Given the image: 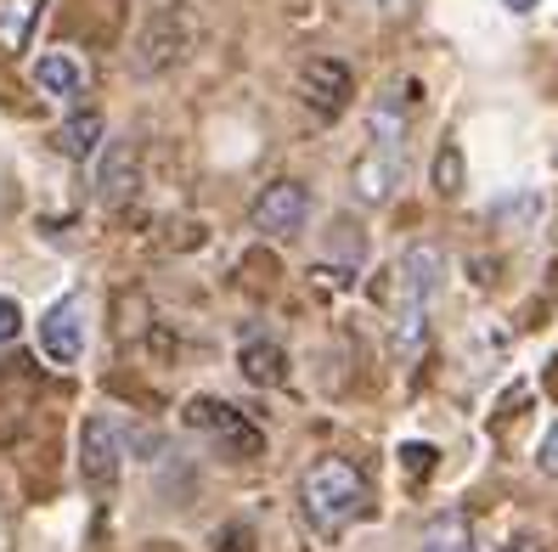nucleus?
Instances as JSON below:
<instances>
[{
  "mask_svg": "<svg viewBox=\"0 0 558 552\" xmlns=\"http://www.w3.org/2000/svg\"><path fill=\"white\" fill-rule=\"evenodd\" d=\"M35 17H40V0H0V46H7V51H23Z\"/></svg>",
  "mask_w": 558,
  "mask_h": 552,
  "instance_id": "15",
  "label": "nucleus"
},
{
  "mask_svg": "<svg viewBox=\"0 0 558 552\" xmlns=\"http://www.w3.org/2000/svg\"><path fill=\"white\" fill-rule=\"evenodd\" d=\"M435 181H440V192H446V198L457 192V147H446V152H440V164H435Z\"/></svg>",
  "mask_w": 558,
  "mask_h": 552,
  "instance_id": "17",
  "label": "nucleus"
},
{
  "mask_svg": "<svg viewBox=\"0 0 558 552\" xmlns=\"http://www.w3.org/2000/svg\"><path fill=\"white\" fill-rule=\"evenodd\" d=\"M96 192H102V204H124L130 192H136V147H130V142L108 147L102 175H96Z\"/></svg>",
  "mask_w": 558,
  "mask_h": 552,
  "instance_id": "12",
  "label": "nucleus"
},
{
  "mask_svg": "<svg viewBox=\"0 0 558 552\" xmlns=\"http://www.w3.org/2000/svg\"><path fill=\"white\" fill-rule=\"evenodd\" d=\"M300 96H305V108H311L316 119H339V113L350 108V96H355L350 62H339V57H316V62H305Z\"/></svg>",
  "mask_w": 558,
  "mask_h": 552,
  "instance_id": "4",
  "label": "nucleus"
},
{
  "mask_svg": "<svg viewBox=\"0 0 558 552\" xmlns=\"http://www.w3.org/2000/svg\"><path fill=\"white\" fill-rule=\"evenodd\" d=\"M305 220H311V192L300 181H271L266 192H259V204H254V225H259V232L293 237V232H305Z\"/></svg>",
  "mask_w": 558,
  "mask_h": 552,
  "instance_id": "7",
  "label": "nucleus"
},
{
  "mask_svg": "<svg viewBox=\"0 0 558 552\" xmlns=\"http://www.w3.org/2000/svg\"><path fill=\"white\" fill-rule=\"evenodd\" d=\"M412 552H474V530H469V518H463V513H440V518H429Z\"/></svg>",
  "mask_w": 558,
  "mask_h": 552,
  "instance_id": "13",
  "label": "nucleus"
},
{
  "mask_svg": "<svg viewBox=\"0 0 558 552\" xmlns=\"http://www.w3.org/2000/svg\"><path fill=\"white\" fill-rule=\"evenodd\" d=\"M119 434L108 417H85V429H80V474L90 491H113L119 484Z\"/></svg>",
  "mask_w": 558,
  "mask_h": 552,
  "instance_id": "8",
  "label": "nucleus"
},
{
  "mask_svg": "<svg viewBox=\"0 0 558 552\" xmlns=\"http://www.w3.org/2000/svg\"><path fill=\"white\" fill-rule=\"evenodd\" d=\"M35 85L46 96H57V102H80V96H85V62L74 51H46L35 62Z\"/></svg>",
  "mask_w": 558,
  "mask_h": 552,
  "instance_id": "9",
  "label": "nucleus"
},
{
  "mask_svg": "<svg viewBox=\"0 0 558 552\" xmlns=\"http://www.w3.org/2000/svg\"><path fill=\"white\" fill-rule=\"evenodd\" d=\"M440 287V248L435 243H412L396 266H389L384 282V305H389V339H396L401 355H412L429 333V305Z\"/></svg>",
  "mask_w": 558,
  "mask_h": 552,
  "instance_id": "1",
  "label": "nucleus"
},
{
  "mask_svg": "<svg viewBox=\"0 0 558 552\" xmlns=\"http://www.w3.org/2000/svg\"><path fill=\"white\" fill-rule=\"evenodd\" d=\"M367 502H373L367 496V479H361V468L344 463V457H322L300 479V507H305V518H311L322 536L355 525V518L367 513Z\"/></svg>",
  "mask_w": 558,
  "mask_h": 552,
  "instance_id": "2",
  "label": "nucleus"
},
{
  "mask_svg": "<svg viewBox=\"0 0 558 552\" xmlns=\"http://www.w3.org/2000/svg\"><path fill=\"white\" fill-rule=\"evenodd\" d=\"M192 46V28L186 17L170 7V12H158L147 28H142V40H136V74H163L170 62H181Z\"/></svg>",
  "mask_w": 558,
  "mask_h": 552,
  "instance_id": "6",
  "label": "nucleus"
},
{
  "mask_svg": "<svg viewBox=\"0 0 558 552\" xmlns=\"http://www.w3.org/2000/svg\"><path fill=\"white\" fill-rule=\"evenodd\" d=\"M40 355L51 367H74L85 355V299L69 294L40 316Z\"/></svg>",
  "mask_w": 558,
  "mask_h": 552,
  "instance_id": "5",
  "label": "nucleus"
},
{
  "mask_svg": "<svg viewBox=\"0 0 558 552\" xmlns=\"http://www.w3.org/2000/svg\"><path fill=\"white\" fill-rule=\"evenodd\" d=\"M396 175H401V147H367L361 152V164H355V192L367 204H384L389 198V186H396Z\"/></svg>",
  "mask_w": 558,
  "mask_h": 552,
  "instance_id": "10",
  "label": "nucleus"
},
{
  "mask_svg": "<svg viewBox=\"0 0 558 552\" xmlns=\"http://www.w3.org/2000/svg\"><path fill=\"white\" fill-rule=\"evenodd\" d=\"M181 424L198 429V434H209V440H220L226 451H238V457H259V451H266V434H259L238 406H226V401H215V395L186 401Z\"/></svg>",
  "mask_w": 558,
  "mask_h": 552,
  "instance_id": "3",
  "label": "nucleus"
},
{
  "mask_svg": "<svg viewBox=\"0 0 558 552\" xmlns=\"http://www.w3.org/2000/svg\"><path fill=\"white\" fill-rule=\"evenodd\" d=\"M401 463H407L412 474H417V468L429 474V468H435V445H401Z\"/></svg>",
  "mask_w": 558,
  "mask_h": 552,
  "instance_id": "18",
  "label": "nucleus"
},
{
  "mask_svg": "<svg viewBox=\"0 0 558 552\" xmlns=\"http://www.w3.org/2000/svg\"><path fill=\"white\" fill-rule=\"evenodd\" d=\"M502 7H508V12H513V17H531V12H536V7H542V0H502Z\"/></svg>",
  "mask_w": 558,
  "mask_h": 552,
  "instance_id": "20",
  "label": "nucleus"
},
{
  "mask_svg": "<svg viewBox=\"0 0 558 552\" xmlns=\"http://www.w3.org/2000/svg\"><path fill=\"white\" fill-rule=\"evenodd\" d=\"M96 142H102V113H74L69 124L57 130V152L62 158H90Z\"/></svg>",
  "mask_w": 558,
  "mask_h": 552,
  "instance_id": "14",
  "label": "nucleus"
},
{
  "mask_svg": "<svg viewBox=\"0 0 558 552\" xmlns=\"http://www.w3.org/2000/svg\"><path fill=\"white\" fill-rule=\"evenodd\" d=\"M238 367H243V378H248L254 389H277V383L288 378V355H282L271 339H254V344L238 349Z\"/></svg>",
  "mask_w": 558,
  "mask_h": 552,
  "instance_id": "11",
  "label": "nucleus"
},
{
  "mask_svg": "<svg viewBox=\"0 0 558 552\" xmlns=\"http://www.w3.org/2000/svg\"><path fill=\"white\" fill-rule=\"evenodd\" d=\"M17 328H23V310H17V299L0 294V349H7V344L17 339Z\"/></svg>",
  "mask_w": 558,
  "mask_h": 552,
  "instance_id": "16",
  "label": "nucleus"
},
{
  "mask_svg": "<svg viewBox=\"0 0 558 552\" xmlns=\"http://www.w3.org/2000/svg\"><path fill=\"white\" fill-rule=\"evenodd\" d=\"M542 468H547V474H558V424H553V434L542 440Z\"/></svg>",
  "mask_w": 558,
  "mask_h": 552,
  "instance_id": "19",
  "label": "nucleus"
}]
</instances>
